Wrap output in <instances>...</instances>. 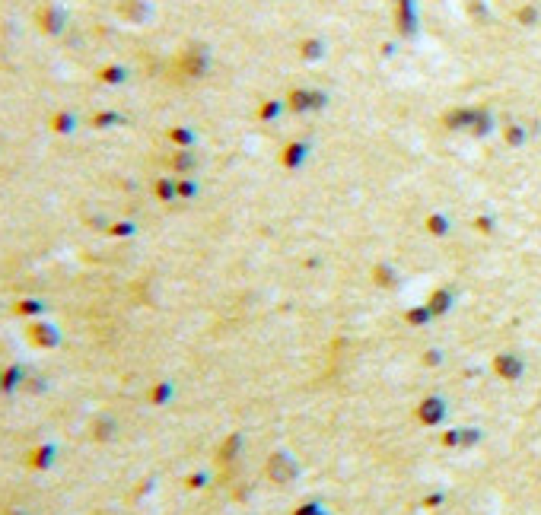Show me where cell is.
Returning <instances> with one entry per match:
<instances>
[{
	"instance_id": "cell-1",
	"label": "cell",
	"mask_w": 541,
	"mask_h": 515,
	"mask_svg": "<svg viewBox=\"0 0 541 515\" xmlns=\"http://www.w3.org/2000/svg\"><path fill=\"white\" fill-rule=\"evenodd\" d=\"M26 337H29V343H32V347H39V350H51V347H57V343H61L57 328H55V324H48V322H32L26 328Z\"/></svg>"
},
{
	"instance_id": "cell-2",
	"label": "cell",
	"mask_w": 541,
	"mask_h": 515,
	"mask_svg": "<svg viewBox=\"0 0 541 515\" xmlns=\"http://www.w3.org/2000/svg\"><path fill=\"white\" fill-rule=\"evenodd\" d=\"M55 446L51 442H39V446H32L26 452V467H32V471H48L51 465H55Z\"/></svg>"
},
{
	"instance_id": "cell-3",
	"label": "cell",
	"mask_w": 541,
	"mask_h": 515,
	"mask_svg": "<svg viewBox=\"0 0 541 515\" xmlns=\"http://www.w3.org/2000/svg\"><path fill=\"white\" fill-rule=\"evenodd\" d=\"M20 385H26V369H22V366L10 363V366H4V369H0V392H4V394L16 392Z\"/></svg>"
},
{
	"instance_id": "cell-4",
	"label": "cell",
	"mask_w": 541,
	"mask_h": 515,
	"mask_svg": "<svg viewBox=\"0 0 541 515\" xmlns=\"http://www.w3.org/2000/svg\"><path fill=\"white\" fill-rule=\"evenodd\" d=\"M42 309H45V305L39 303V299H20V303L13 305L16 315H42Z\"/></svg>"
},
{
	"instance_id": "cell-5",
	"label": "cell",
	"mask_w": 541,
	"mask_h": 515,
	"mask_svg": "<svg viewBox=\"0 0 541 515\" xmlns=\"http://www.w3.org/2000/svg\"><path fill=\"white\" fill-rule=\"evenodd\" d=\"M7 515H26V512H13V509H10V512Z\"/></svg>"
}]
</instances>
